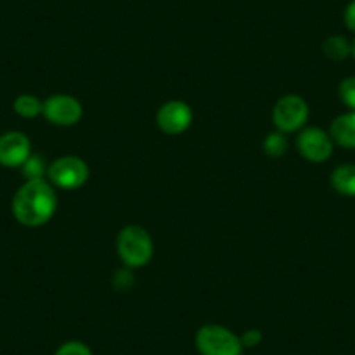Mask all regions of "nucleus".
<instances>
[{
  "label": "nucleus",
  "mask_w": 355,
  "mask_h": 355,
  "mask_svg": "<svg viewBox=\"0 0 355 355\" xmlns=\"http://www.w3.org/2000/svg\"><path fill=\"white\" fill-rule=\"evenodd\" d=\"M58 207L54 187L44 180H26L12 199V214L18 223L35 228L49 223Z\"/></svg>",
  "instance_id": "1"
},
{
  "label": "nucleus",
  "mask_w": 355,
  "mask_h": 355,
  "mask_svg": "<svg viewBox=\"0 0 355 355\" xmlns=\"http://www.w3.org/2000/svg\"><path fill=\"white\" fill-rule=\"evenodd\" d=\"M117 254L128 268H141L153 256V241L139 225H129L117 235Z\"/></svg>",
  "instance_id": "2"
},
{
  "label": "nucleus",
  "mask_w": 355,
  "mask_h": 355,
  "mask_svg": "<svg viewBox=\"0 0 355 355\" xmlns=\"http://www.w3.org/2000/svg\"><path fill=\"white\" fill-rule=\"evenodd\" d=\"M200 355H242L241 336L220 324H206L196 334Z\"/></svg>",
  "instance_id": "3"
},
{
  "label": "nucleus",
  "mask_w": 355,
  "mask_h": 355,
  "mask_svg": "<svg viewBox=\"0 0 355 355\" xmlns=\"http://www.w3.org/2000/svg\"><path fill=\"white\" fill-rule=\"evenodd\" d=\"M89 180V166L75 155H64L49 164L47 182L61 190H77Z\"/></svg>",
  "instance_id": "4"
},
{
  "label": "nucleus",
  "mask_w": 355,
  "mask_h": 355,
  "mask_svg": "<svg viewBox=\"0 0 355 355\" xmlns=\"http://www.w3.org/2000/svg\"><path fill=\"white\" fill-rule=\"evenodd\" d=\"M309 105L298 94H286L275 103L272 112V121L277 131L289 135V132H298L305 128L309 121Z\"/></svg>",
  "instance_id": "5"
},
{
  "label": "nucleus",
  "mask_w": 355,
  "mask_h": 355,
  "mask_svg": "<svg viewBox=\"0 0 355 355\" xmlns=\"http://www.w3.org/2000/svg\"><path fill=\"white\" fill-rule=\"evenodd\" d=\"M296 146L303 159L313 164H322L331 159L334 150V143L329 132L320 128H305L300 131L296 138Z\"/></svg>",
  "instance_id": "6"
},
{
  "label": "nucleus",
  "mask_w": 355,
  "mask_h": 355,
  "mask_svg": "<svg viewBox=\"0 0 355 355\" xmlns=\"http://www.w3.org/2000/svg\"><path fill=\"white\" fill-rule=\"evenodd\" d=\"M82 105L70 94H54L44 101L42 114L51 124L70 128L82 119Z\"/></svg>",
  "instance_id": "7"
},
{
  "label": "nucleus",
  "mask_w": 355,
  "mask_h": 355,
  "mask_svg": "<svg viewBox=\"0 0 355 355\" xmlns=\"http://www.w3.org/2000/svg\"><path fill=\"white\" fill-rule=\"evenodd\" d=\"M192 108L185 101L173 100L164 103L157 112V125L164 135L178 136L183 135L192 125Z\"/></svg>",
  "instance_id": "8"
},
{
  "label": "nucleus",
  "mask_w": 355,
  "mask_h": 355,
  "mask_svg": "<svg viewBox=\"0 0 355 355\" xmlns=\"http://www.w3.org/2000/svg\"><path fill=\"white\" fill-rule=\"evenodd\" d=\"M32 155L28 136L19 131H9L0 136V166L21 167Z\"/></svg>",
  "instance_id": "9"
},
{
  "label": "nucleus",
  "mask_w": 355,
  "mask_h": 355,
  "mask_svg": "<svg viewBox=\"0 0 355 355\" xmlns=\"http://www.w3.org/2000/svg\"><path fill=\"white\" fill-rule=\"evenodd\" d=\"M329 136L333 143L343 148H355V112L341 114L331 122Z\"/></svg>",
  "instance_id": "10"
},
{
  "label": "nucleus",
  "mask_w": 355,
  "mask_h": 355,
  "mask_svg": "<svg viewBox=\"0 0 355 355\" xmlns=\"http://www.w3.org/2000/svg\"><path fill=\"white\" fill-rule=\"evenodd\" d=\"M331 185L340 196L355 197V166L341 164L331 174Z\"/></svg>",
  "instance_id": "11"
},
{
  "label": "nucleus",
  "mask_w": 355,
  "mask_h": 355,
  "mask_svg": "<svg viewBox=\"0 0 355 355\" xmlns=\"http://www.w3.org/2000/svg\"><path fill=\"white\" fill-rule=\"evenodd\" d=\"M324 56L333 61H343L352 56V42H348L343 35H331L322 44Z\"/></svg>",
  "instance_id": "12"
},
{
  "label": "nucleus",
  "mask_w": 355,
  "mask_h": 355,
  "mask_svg": "<svg viewBox=\"0 0 355 355\" xmlns=\"http://www.w3.org/2000/svg\"><path fill=\"white\" fill-rule=\"evenodd\" d=\"M44 101L33 94H21L15 100V112L23 119H35L37 115L42 114Z\"/></svg>",
  "instance_id": "13"
},
{
  "label": "nucleus",
  "mask_w": 355,
  "mask_h": 355,
  "mask_svg": "<svg viewBox=\"0 0 355 355\" xmlns=\"http://www.w3.org/2000/svg\"><path fill=\"white\" fill-rule=\"evenodd\" d=\"M263 148H265L266 155L277 159V157L284 155L286 150H288V138L281 131L270 132L263 141Z\"/></svg>",
  "instance_id": "14"
},
{
  "label": "nucleus",
  "mask_w": 355,
  "mask_h": 355,
  "mask_svg": "<svg viewBox=\"0 0 355 355\" xmlns=\"http://www.w3.org/2000/svg\"><path fill=\"white\" fill-rule=\"evenodd\" d=\"M47 169L49 167L46 166V160L40 155H30L26 162L21 166V171L26 180H44L47 176Z\"/></svg>",
  "instance_id": "15"
},
{
  "label": "nucleus",
  "mask_w": 355,
  "mask_h": 355,
  "mask_svg": "<svg viewBox=\"0 0 355 355\" xmlns=\"http://www.w3.org/2000/svg\"><path fill=\"white\" fill-rule=\"evenodd\" d=\"M338 94H340L341 103L350 108L352 112H355V77L343 78L340 87H338Z\"/></svg>",
  "instance_id": "16"
},
{
  "label": "nucleus",
  "mask_w": 355,
  "mask_h": 355,
  "mask_svg": "<svg viewBox=\"0 0 355 355\" xmlns=\"http://www.w3.org/2000/svg\"><path fill=\"white\" fill-rule=\"evenodd\" d=\"M54 355H93V352L82 341H67L58 348Z\"/></svg>",
  "instance_id": "17"
},
{
  "label": "nucleus",
  "mask_w": 355,
  "mask_h": 355,
  "mask_svg": "<svg viewBox=\"0 0 355 355\" xmlns=\"http://www.w3.org/2000/svg\"><path fill=\"white\" fill-rule=\"evenodd\" d=\"M132 282H135V277H132V274L128 270V268H125V270L115 272L114 288L117 289V291H128V289L132 286Z\"/></svg>",
  "instance_id": "18"
},
{
  "label": "nucleus",
  "mask_w": 355,
  "mask_h": 355,
  "mask_svg": "<svg viewBox=\"0 0 355 355\" xmlns=\"http://www.w3.org/2000/svg\"><path fill=\"white\" fill-rule=\"evenodd\" d=\"M263 340V334L259 333L258 329H249L245 331L244 334L241 336V341H242V347H248V348H254L258 347L259 343H261Z\"/></svg>",
  "instance_id": "19"
},
{
  "label": "nucleus",
  "mask_w": 355,
  "mask_h": 355,
  "mask_svg": "<svg viewBox=\"0 0 355 355\" xmlns=\"http://www.w3.org/2000/svg\"><path fill=\"white\" fill-rule=\"evenodd\" d=\"M343 19L345 26H347L352 33H355V0H350V2H348L347 9H345Z\"/></svg>",
  "instance_id": "20"
},
{
  "label": "nucleus",
  "mask_w": 355,
  "mask_h": 355,
  "mask_svg": "<svg viewBox=\"0 0 355 355\" xmlns=\"http://www.w3.org/2000/svg\"><path fill=\"white\" fill-rule=\"evenodd\" d=\"M352 56L355 58V39H354V42H352Z\"/></svg>",
  "instance_id": "21"
}]
</instances>
